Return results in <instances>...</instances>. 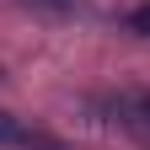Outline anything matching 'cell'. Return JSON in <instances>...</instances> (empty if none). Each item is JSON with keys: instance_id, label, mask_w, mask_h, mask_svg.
<instances>
[{"instance_id": "277c9868", "label": "cell", "mask_w": 150, "mask_h": 150, "mask_svg": "<svg viewBox=\"0 0 150 150\" xmlns=\"http://www.w3.org/2000/svg\"><path fill=\"white\" fill-rule=\"evenodd\" d=\"M123 27L134 32V38H150V6H134V11L123 16Z\"/></svg>"}, {"instance_id": "7a4b0ae2", "label": "cell", "mask_w": 150, "mask_h": 150, "mask_svg": "<svg viewBox=\"0 0 150 150\" xmlns=\"http://www.w3.org/2000/svg\"><path fill=\"white\" fill-rule=\"evenodd\" d=\"M107 123H123L134 134H150V91H118V97L102 102Z\"/></svg>"}, {"instance_id": "3957f363", "label": "cell", "mask_w": 150, "mask_h": 150, "mask_svg": "<svg viewBox=\"0 0 150 150\" xmlns=\"http://www.w3.org/2000/svg\"><path fill=\"white\" fill-rule=\"evenodd\" d=\"M16 6H27V11H38V16H75L81 0H16Z\"/></svg>"}, {"instance_id": "6da1fadb", "label": "cell", "mask_w": 150, "mask_h": 150, "mask_svg": "<svg viewBox=\"0 0 150 150\" xmlns=\"http://www.w3.org/2000/svg\"><path fill=\"white\" fill-rule=\"evenodd\" d=\"M0 145H6V150H70L59 134L32 129V123H22V118H11V112H0Z\"/></svg>"}]
</instances>
